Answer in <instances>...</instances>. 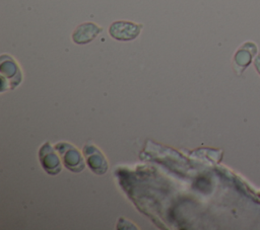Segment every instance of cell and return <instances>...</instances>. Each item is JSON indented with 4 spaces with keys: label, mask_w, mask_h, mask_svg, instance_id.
I'll return each instance as SVG.
<instances>
[{
    "label": "cell",
    "mask_w": 260,
    "mask_h": 230,
    "mask_svg": "<svg viewBox=\"0 0 260 230\" xmlns=\"http://www.w3.org/2000/svg\"><path fill=\"white\" fill-rule=\"evenodd\" d=\"M257 48L253 43H246L244 44L241 49L235 55V63L236 65L245 68L251 62L252 57L256 54Z\"/></svg>",
    "instance_id": "8992f818"
},
{
    "label": "cell",
    "mask_w": 260,
    "mask_h": 230,
    "mask_svg": "<svg viewBox=\"0 0 260 230\" xmlns=\"http://www.w3.org/2000/svg\"><path fill=\"white\" fill-rule=\"evenodd\" d=\"M102 27L92 22H85L78 25L72 33V40L78 45H84L91 42L100 32Z\"/></svg>",
    "instance_id": "5b68a950"
},
{
    "label": "cell",
    "mask_w": 260,
    "mask_h": 230,
    "mask_svg": "<svg viewBox=\"0 0 260 230\" xmlns=\"http://www.w3.org/2000/svg\"><path fill=\"white\" fill-rule=\"evenodd\" d=\"M40 161L44 167V169L52 174L55 175L60 172L61 165L58 156L53 151L52 147L49 143H46L40 150Z\"/></svg>",
    "instance_id": "277c9868"
},
{
    "label": "cell",
    "mask_w": 260,
    "mask_h": 230,
    "mask_svg": "<svg viewBox=\"0 0 260 230\" xmlns=\"http://www.w3.org/2000/svg\"><path fill=\"white\" fill-rule=\"evenodd\" d=\"M141 24H136L131 21L120 20L115 21L111 24L109 28V33L113 39L117 41L128 42L137 37L141 31Z\"/></svg>",
    "instance_id": "6da1fadb"
},
{
    "label": "cell",
    "mask_w": 260,
    "mask_h": 230,
    "mask_svg": "<svg viewBox=\"0 0 260 230\" xmlns=\"http://www.w3.org/2000/svg\"><path fill=\"white\" fill-rule=\"evenodd\" d=\"M83 154L87 160L90 169L96 174H104L108 170V163L101 151L91 144H87L83 148Z\"/></svg>",
    "instance_id": "3957f363"
},
{
    "label": "cell",
    "mask_w": 260,
    "mask_h": 230,
    "mask_svg": "<svg viewBox=\"0 0 260 230\" xmlns=\"http://www.w3.org/2000/svg\"><path fill=\"white\" fill-rule=\"evenodd\" d=\"M66 168L73 172H79L84 169V162L78 150L68 143H59L56 145Z\"/></svg>",
    "instance_id": "7a4b0ae2"
},
{
    "label": "cell",
    "mask_w": 260,
    "mask_h": 230,
    "mask_svg": "<svg viewBox=\"0 0 260 230\" xmlns=\"http://www.w3.org/2000/svg\"><path fill=\"white\" fill-rule=\"evenodd\" d=\"M254 66H255L256 70L258 71V73L260 74V54L258 56H256V58L254 60Z\"/></svg>",
    "instance_id": "52a82bcc"
}]
</instances>
